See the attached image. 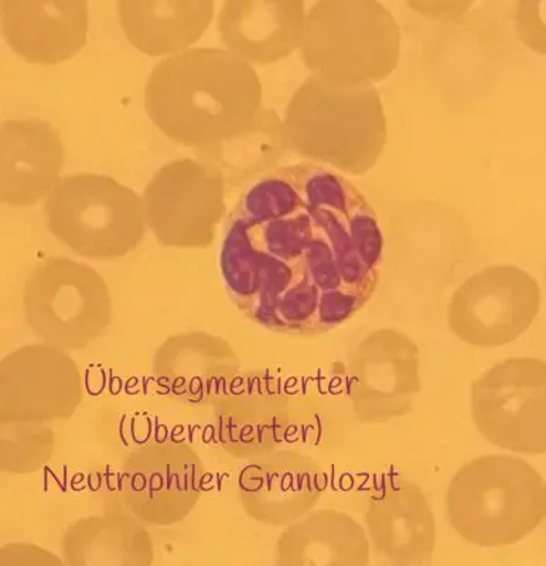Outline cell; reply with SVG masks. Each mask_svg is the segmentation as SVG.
<instances>
[{"mask_svg": "<svg viewBox=\"0 0 546 566\" xmlns=\"http://www.w3.org/2000/svg\"><path fill=\"white\" fill-rule=\"evenodd\" d=\"M382 248L377 212L361 190L305 161L246 186L227 220L221 274L258 325L322 335L371 301Z\"/></svg>", "mask_w": 546, "mask_h": 566, "instance_id": "cell-1", "label": "cell"}, {"mask_svg": "<svg viewBox=\"0 0 546 566\" xmlns=\"http://www.w3.org/2000/svg\"><path fill=\"white\" fill-rule=\"evenodd\" d=\"M145 105L160 133L201 148L254 119L262 109V84L252 64L229 50L189 49L155 65Z\"/></svg>", "mask_w": 546, "mask_h": 566, "instance_id": "cell-2", "label": "cell"}, {"mask_svg": "<svg viewBox=\"0 0 546 566\" xmlns=\"http://www.w3.org/2000/svg\"><path fill=\"white\" fill-rule=\"evenodd\" d=\"M287 144L313 164L364 176L387 144V118L374 85H343L311 75L286 106Z\"/></svg>", "mask_w": 546, "mask_h": 566, "instance_id": "cell-3", "label": "cell"}, {"mask_svg": "<svg viewBox=\"0 0 546 566\" xmlns=\"http://www.w3.org/2000/svg\"><path fill=\"white\" fill-rule=\"evenodd\" d=\"M447 509L450 524L468 543L508 547L544 522L545 480L527 460L508 454L480 457L450 480Z\"/></svg>", "mask_w": 546, "mask_h": 566, "instance_id": "cell-4", "label": "cell"}, {"mask_svg": "<svg viewBox=\"0 0 546 566\" xmlns=\"http://www.w3.org/2000/svg\"><path fill=\"white\" fill-rule=\"evenodd\" d=\"M401 28L376 0H321L305 20L303 63L323 80L374 85L396 71Z\"/></svg>", "mask_w": 546, "mask_h": 566, "instance_id": "cell-5", "label": "cell"}, {"mask_svg": "<svg viewBox=\"0 0 546 566\" xmlns=\"http://www.w3.org/2000/svg\"><path fill=\"white\" fill-rule=\"evenodd\" d=\"M44 209L50 231L75 254L94 260L128 254L146 231L144 201L109 176L63 177Z\"/></svg>", "mask_w": 546, "mask_h": 566, "instance_id": "cell-6", "label": "cell"}, {"mask_svg": "<svg viewBox=\"0 0 546 566\" xmlns=\"http://www.w3.org/2000/svg\"><path fill=\"white\" fill-rule=\"evenodd\" d=\"M111 296L97 271L69 258H49L29 276L24 312L35 335L50 345L78 348L111 322Z\"/></svg>", "mask_w": 546, "mask_h": 566, "instance_id": "cell-7", "label": "cell"}, {"mask_svg": "<svg viewBox=\"0 0 546 566\" xmlns=\"http://www.w3.org/2000/svg\"><path fill=\"white\" fill-rule=\"evenodd\" d=\"M546 366L533 357L495 364L472 387V417L485 441L503 451L544 454Z\"/></svg>", "mask_w": 546, "mask_h": 566, "instance_id": "cell-8", "label": "cell"}, {"mask_svg": "<svg viewBox=\"0 0 546 566\" xmlns=\"http://www.w3.org/2000/svg\"><path fill=\"white\" fill-rule=\"evenodd\" d=\"M225 179L214 166L195 159L165 165L144 193L145 219L166 247L201 248L214 240L225 216Z\"/></svg>", "mask_w": 546, "mask_h": 566, "instance_id": "cell-9", "label": "cell"}, {"mask_svg": "<svg viewBox=\"0 0 546 566\" xmlns=\"http://www.w3.org/2000/svg\"><path fill=\"white\" fill-rule=\"evenodd\" d=\"M540 310L538 282L513 265H493L464 281L449 303L453 335L476 347H502L528 331Z\"/></svg>", "mask_w": 546, "mask_h": 566, "instance_id": "cell-10", "label": "cell"}, {"mask_svg": "<svg viewBox=\"0 0 546 566\" xmlns=\"http://www.w3.org/2000/svg\"><path fill=\"white\" fill-rule=\"evenodd\" d=\"M348 388L358 421L381 423L406 417L421 392L418 346L396 328L372 332L351 353Z\"/></svg>", "mask_w": 546, "mask_h": 566, "instance_id": "cell-11", "label": "cell"}, {"mask_svg": "<svg viewBox=\"0 0 546 566\" xmlns=\"http://www.w3.org/2000/svg\"><path fill=\"white\" fill-rule=\"evenodd\" d=\"M123 489L139 518L156 525L179 523L199 499V460L181 444L141 448L126 460Z\"/></svg>", "mask_w": 546, "mask_h": 566, "instance_id": "cell-12", "label": "cell"}, {"mask_svg": "<svg viewBox=\"0 0 546 566\" xmlns=\"http://www.w3.org/2000/svg\"><path fill=\"white\" fill-rule=\"evenodd\" d=\"M88 3L3 0L2 32L10 49L29 63L54 65L87 43Z\"/></svg>", "mask_w": 546, "mask_h": 566, "instance_id": "cell-13", "label": "cell"}, {"mask_svg": "<svg viewBox=\"0 0 546 566\" xmlns=\"http://www.w3.org/2000/svg\"><path fill=\"white\" fill-rule=\"evenodd\" d=\"M64 166L59 130L48 120H7L0 129V199L29 207L52 195Z\"/></svg>", "mask_w": 546, "mask_h": 566, "instance_id": "cell-14", "label": "cell"}, {"mask_svg": "<svg viewBox=\"0 0 546 566\" xmlns=\"http://www.w3.org/2000/svg\"><path fill=\"white\" fill-rule=\"evenodd\" d=\"M366 523L376 553L388 564L418 566L431 559L437 524L417 484L391 480L378 488L368 503Z\"/></svg>", "mask_w": 546, "mask_h": 566, "instance_id": "cell-15", "label": "cell"}, {"mask_svg": "<svg viewBox=\"0 0 546 566\" xmlns=\"http://www.w3.org/2000/svg\"><path fill=\"white\" fill-rule=\"evenodd\" d=\"M242 504L258 522L291 525L321 502L325 482L307 458L280 453L246 464L239 476Z\"/></svg>", "mask_w": 546, "mask_h": 566, "instance_id": "cell-16", "label": "cell"}, {"mask_svg": "<svg viewBox=\"0 0 546 566\" xmlns=\"http://www.w3.org/2000/svg\"><path fill=\"white\" fill-rule=\"evenodd\" d=\"M305 20L302 0H229L220 9L219 30L237 57L272 64L301 49Z\"/></svg>", "mask_w": 546, "mask_h": 566, "instance_id": "cell-17", "label": "cell"}, {"mask_svg": "<svg viewBox=\"0 0 546 566\" xmlns=\"http://www.w3.org/2000/svg\"><path fill=\"white\" fill-rule=\"evenodd\" d=\"M118 17L126 38L139 52L158 57L185 52L209 29L211 0H123Z\"/></svg>", "mask_w": 546, "mask_h": 566, "instance_id": "cell-18", "label": "cell"}, {"mask_svg": "<svg viewBox=\"0 0 546 566\" xmlns=\"http://www.w3.org/2000/svg\"><path fill=\"white\" fill-rule=\"evenodd\" d=\"M277 564L292 566H366L370 539L350 515L322 512L290 525L277 541Z\"/></svg>", "mask_w": 546, "mask_h": 566, "instance_id": "cell-19", "label": "cell"}, {"mask_svg": "<svg viewBox=\"0 0 546 566\" xmlns=\"http://www.w3.org/2000/svg\"><path fill=\"white\" fill-rule=\"evenodd\" d=\"M201 149L206 164L219 169L225 184L237 186H248L266 171L280 168L291 151L281 116L265 108L240 133Z\"/></svg>", "mask_w": 546, "mask_h": 566, "instance_id": "cell-20", "label": "cell"}, {"mask_svg": "<svg viewBox=\"0 0 546 566\" xmlns=\"http://www.w3.org/2000/svg\"><path fill=\"white\" fill-rule=\"evenodd\" d=\"M159 381L165 384L177 397L200 401L210 398L229 396L237 386L240 360L231 347L217 338L209 357L200 367H195L189 360L174 363L159 361Z\"/></svg>", "mask_w": 546, "mask_h": 566, "instance_id": "cell-21", "label": "cell"}, {"mask_svg": "<svg viewBox=\"0 0 546 566\" xmlns=\"http://www.w3.org/2000/svg\"><path fill=\"white\" fill-rule=\"evenodd\" d=\"M472 3L464 2H411L408 7L434 18H456L466 12Z\"/></svg>", "mask_w": 546, "mask_h": 566, "instance_id": "cell-22", "label": "cell"}]
</instances>
